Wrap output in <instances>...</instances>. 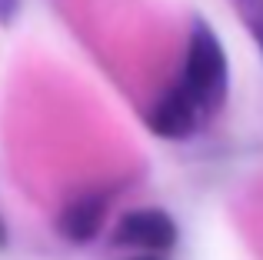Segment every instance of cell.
<instances>
[{
    "mask_svg": "<svg viewBox=\"0 0 263 260\" xmlns=\"http://www.w3.org/2000/svg\"><path fill=\"white\" fill-rule=\"evenodd\" d=\"M180 84L197 100L203 117H213L227 104V94H230V60H227V50L220 44L217 30L203 17H193V24H190Z\"/></svg>",
    "mask_w": 263,
    "mask_h": 260,
    "instance_id": "cell-1",
    "label": "cell"
},
{
    "mask_svg": "<svg viewBox=\"0 0 263 260\" xmlns=\"http://www.w3.org/2000/svg\"><path fill=\"white\" fill-rule=\"evenodd\" d=\"M177 220L163 207H137L117 220L110 247L127 254H170L177 247Z\"/></svg>",
    "mask_w": 263,
    "mask_h": 260,
    "instance_id": "cell-2",
    "label": "cell"
},
{
    "mask_svg": "<svg viewBox=\"0 0 263 260\" xmlns=\"http://www.w3.org/2000/svg\"><path fill=\"white\" fill-rule=\"evenodd\" d=\"M17 13H20V0H0V24L4 27H10L17 20Z\"/></svg>",
    "mask_w": 263,
    "mask_h": 260,
    "instance_id": "cell-6",
    "label": "cell"
},
{
    "mask_svg": "<svg viewBox=\"0 0 263 260\" xmlns=\"http://www.w3.org/2000/svg\"><path fill=\"white\" fill-rule=\"evenodd\" d=\"M110 210V194L107 190H90V194H80L73 200H67V207L60 210L57 217V230L64 240L70 244H90L100 237L103 220H107Z\"/></svg>",
    "mask_w": 263,
    "mask_h": 260,
    "instance_id": "cell-4",
    "label": "cell"
},
{
    "mask_svg": "<svg viewBox=\"0 0 263 260\" xmlns=\"http://www.w3.org/2000/svg\"><path fill=\"white\" fill-rule=\"evenodd\" d=\"M7 247V224H4V217H0V250Z\"/></svg>",
    "mask_w": 263,
    "mask_h": 260,
    "instance_id": "cell-8",
    "label": "cell"
},
{
    "mask_svg": "<svg viewBox=\"0 0 263 260\" xmlns=\"http://www.w3.org/2000/svg\"><path fill=\"white\" fill-rule=\"evenodd\" d=\"M200 117H203V114H200L197 100H193L190 94L183 90V84L177 80V84L147 110V127H150V134L163 137V140H186V137H193Z\"/></svg>",
    "mask_w": 263,
    "mask_h": 260,
    "instance_id": "cell-3",
    "label": "cell"
},
{
    "mask_svg": "<svg viewBox=\"0 0 263 260\" xmlns=\"http://www.w3.org/2000/svg\"><path fill=\"white\" fill-rule=\"evenodd\" d=\"M233 10L240 13V20H243V27L250 30L253 44H257L260 57H263V0H230Z\"/></svg>",
    "mask_w": 263,
    "mask_h": 260,
    "instance_id": "cell-5",
    "label": "cell"
},
{
    "mask_svg": "<svg viewBox=\"0 0 263 260\" xmlns=\"http://www.w3.org/2000/svg\"><path fill=\"white\" fill-rule=\"evenodd\" d=\"M170 254H130V260H167Z\"/></svg>",
    "mask_w": 263,
    "mask_h": 260,
    "instance_id": "cell-7",
    "label": "cell"
}]
</instances>
